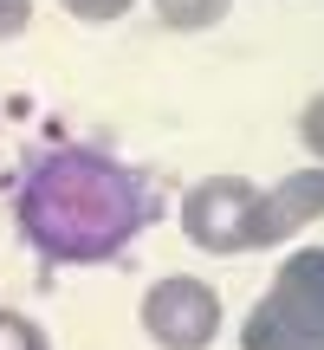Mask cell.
Here are the masks:
<instances>
[{
	"mask_svg": "<svg viewBox=\"0 0 324 350\" xmlns=\"http://www.w3.org/2000/svg\"><path fill=\"white\" fill-rule=\"evenodd\" d=\"M162 214V195L143 169L117 163L91 143H52L20 175L13 221L26 247L52 266H98L117 260L130 240Z\"/></svg>",
	"mask_w": 324,
	"mask_h": 350,
	"instance_id": "cell-1",
	"label": "cell"
},
{
	"mask_svg": "<svg viewBox=\"0 0 324 350\" xmlns=\"http://www.w3.org/2000/svg\"><path fill=\"white\" fill-rule=\"evenodd\" d=\"M247 350H324V247H305L279 266L273 292L247 312Z\"/></svg>",
	"mask_w": 324,
	"mask_h": 350,
	"instance_id": "cell-2",
	"label": "cell"
},
{
	"mask_svg": "<svg viewBox=\"0 0 324 350\" xmlns=\"http://www.w3.org/2000/svg\"><path fill=\"white\" fill-rule=\"evenodd\" d=\"M182 234L208 253H253L273 247L266 234V195L240 175H208L182 195Z\"/></svg>",
	"mask_w": 324,
	"mask_h": 350,
	"instance_id": "cell-3",
	"label": "cell"
},
{
	"mask_svg": "<svg viewBox=\"0 0 324 350\" xmlns=\"http://www.w3.org/2000/svg\"><path fill=\"white\" fill-rule=\"evenodd\" d=\"M143 331H150L162 350H208L214 331H221V299H214V286H201V279L169 273V279H156L150 299H143Z\"/></svg>",
	"mask_w": 324,
	"mask_h": 350,
	"instance_id": "cell-4",
	"label": "cell"
},
{
	"mask_svg": "<svg viewBox=\"0 0 324 350\" xmlns=\"http://www.w3.org/2000/svg\"><path fill=\"white\" fill-rule=\"evenodd\" d=\"M324 214V169H305V175H286L279 188H266V234L286 240L299 227H312Z\"/></svg>",
	"mask_w": 324,
	"mask_h": 350,
	"instance_id": "cell-5",
	"label": "cell"
},
{
	"mask_svg": "<svg viewBox=\"0 0 324 350\" xmlns=\"http://www.w3.org/2000/svg\"><path fill=\"white\" fill-rule=\"evenodd\" d=\"M227 7H234V0H156L162 26H175V33H201V26H214Z\"/></svg>",
	"mask_w": 324,
	"mask_h": 350,
	"instance_id": "cell-6",
	"label": "cell"
},
{
	"mask_svg": "<svg viewBox=\"0 0 324 350\" xmlns=\"http://www.w3.org/2000/svg\"><path fill=\"white\" fill-rule=\"evenodd\" d=\"M0 350H52V344H46V331H39L33 318L0 312Z\"/></svg>",
	"mask_w": 324,
	"mask_h": 350,
	"instance_id": "cell-7",
	"label": "cell"
},
{
	"mask_svg": "<svg viewBox=\"0 0 324 350\" xmlns=\"http://www.w3.org/2000/svg\"><path fill=\"white\" fill-rule=\"evenodd\" d=\"M299 137H305V150L312 156H324V91L312 104H305V117H299Z\"/></svg>",
	"mask_w": 324,
	"mask_h": 350,
	"instance_id": "cell-8",
	"label": "cell"
},
{
	"mask_svg": "<svg viewBox=\"0 0 324 350\" xmlns=\"http://www.w3.org/2000/svg\"><path fill=\"white\" fill-rule=\"evenodd\" d=\"M65 7H72L78 13V20H124V13H130V0H65Z\"/></svg>",
	"mask_w": 324,
	"mask_h": 350,
	"instance_id": "cell-9",
	"label": "cell"
},
{
	"mask_svg": "<svg viewBox=\"0 0 324 350\" xmlns=\"http://www.w3.org/2000/svg\"><path fill=\"white\" fill-rule=\"evenodd\" d=\"M26 20H33V0H0V39H13Z\"/></svg>",
	"mask_w": 324,
	"mask_h": 350,
	"instance_id": "cell-10",
	"label": "cell"
}]
</instances>
